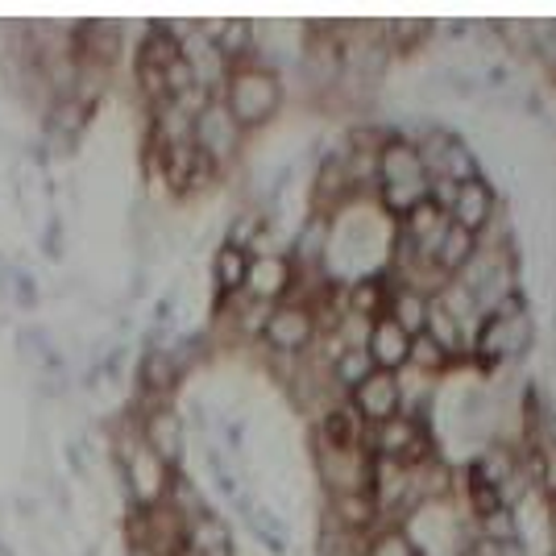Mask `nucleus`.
Listing matches in <instances>:
<instances>
[{
	"mask_svg": "<svg viewBox=\"0 0 556 556\" xmlns=\"http://www.w3.org/2000/svg\"><path fill=\"white\" fill-rule=\"evenodd\" d=\"M428 312H432V300L416 291V287H403L391 278V300H387V320L403 328L407 337H419L428 328Z\"/></svg>",
	"mask_w": 556,
	"mask_h": 556,
	"instance_id": "obj_14",
	"label": "nucleus"
},
{
	"mask_svg": "<svg viewBox=\"0 0 556 556\" xmlns=\"http://www.w3.org/2000/svg\"><path fill=\"white\" fill-rule=\"evenodd\" d=\"M9 278H13V300L22 303L25 312L42 300V295H38V282H34V275H29V270H13Z\"/></svg>",
	"mask_w": 556,
	"mask_h": 556,
	"instance_id": "obj_21",
	"label": "nucleus"
},
{
	"mask_svg": "<svg viewBox=\"0 0 556 556\" xmlns=\"http://www.w3.org/2000/svg\"><path fill=\"white\" fill-rule=\"evenodd\" d=\"M245 275H250V254L220 241V245L212 250V287H216V300L241 295V291H245Z\"/></svg>",
	"mask_w": 556,
	"mask_h": 556,
	"instance_id": "obj_15",
	"label": "nucleus"
},
{
	"mask_svg": "<svg viewBox=\"0 0 556 556\" xmlns=\"http://www.w3.org/2000/svg\"><path fill=\"white\" fill-rule=\"evenodd\" d=\"M428 170L419 163L412 138H403L399 129L391 134V141L378 150V163H374V204L387 220H403L407 212L428 200Z\"/></svg>",
	"mask_w": 556,
	"mask_h": 556,
	"instance_id": "obj_1",
	"label": "nucleus"
},
{
	"mask_svg": "<svg viewBox=\"0 0 556 556\" xmlns=\"http://www.w3.org/2000/svg\"><path fill=\"white\" fill-rule=\"evenodd\" d=\"M345 399H349V407L366 419L370 428H378V424H387V419H394L403 412V382H399V374L374 370L370 378H366L362 387H353Z\"/></svg>",
	"mask_w": 556,
	"mask_h": 556,
	"instance_id": "obj_10",
	"label": "nucleus"
},
{
	"mask_svg": "<svg viewBox=\"0 0 556 556\" xmlns=\"http://www.w3.org/2000/svg\"><path fill=\"white\" fill-rule=\"evenodd\" d=\"M362 349L370 353L374 370L403 374L407 370V362H412V337L394 325V320H387V316H382V320H374V325L366 328Z\"/></svg>",
	"mask_w": 556,
	"mask_h": 556,
	"instance_id": "obj_12",
	"label": "nucleus"
},
{
	"mask_svg": "<svg viewBox=\"0 0 556 556\" xmlns=\"http://www.w3.org/2000/svg\"><path fill=\"white\" fill-rule=\"evenodd\" d=\"M316 312L307 303H275L270 307V320L262 328V341L257 345L266 353H282V357H307L312 345H316Z\"/></svg>",
	"mask_w": 556,
	"mask_h": 556,
	"instance_id": "obj_5",
	"label": "nucleus"
},
{
	"mask_svg": "<svg viewBox=\"0 0 556 556\" xmlns=\"http://www.w3.org/2000/svg\"><path fill=\"white\" fill-rule=\"evenodd\" d=\"M245 515V523H250V532L270 548V556H287V548H291V535H287V523L278 519L275 510L257 507V503H250V507L241 510Z\"/></svg>",
	"mask_w": 556,
	"mask_h": 556,
	"instance_id": "obj_19",
	"label": "nucleus"
},
{
	"mask_svg": "<svg viewBox=\"0 0 556 556\" xmlns=\"http://www.w3.org/2000/svg\"><path fill=\"white\" fill-rule=\"evenodd\" d=\"M295 291V266L291 257H250V275H245V291L257 303H287Z\"/></svg>",
	"mask_w": 556,
	"mask_h": 556,
	"instance_id": "obj_11",
	"label": "nucleus"
},
{
	"mask_svg": "<svg viewBox=\"0 0 556 556\" xmlns=\"http://www.w3.org/2000/svg\"><path fill=\"white\" fill-rule=\"evenodd\" d=\"M362 556H424V553H419V544L407 535L403 523H387V528H378L362 544Z\"/></svg>",
	"mask_w": 556,
	"mask_h": 556,
	"instance_id": "obj_20",
	"label": "nucleus"
},
{
	"mask_svg": "<svg viewBox=\"0 0 556 556\" xmlns=\"http://www.w3.org/2000/svg\"><path fill=\"white\" fill-rule=\"evenodd\" d=\"M138 419V437L141 444L159 457L170 469H184V453H187V424L179 416L175 403H163V407H146V412H129Z\"/></svg>",
	"mask_w": 556,
	"mask_h": 556,
	"instance_id": "obj_6",
	"label": "nucleus"
},
{
	"mask_svg": "<svg viewBox=\"0 0 556 556\" xmlns=\"http://www.w3.org/2000/svg\"><path fill=\"white\" fill-rule=\"evenodd\" d=\"M498 212H503V204H498V191L490 187L486 175H478V179H465V184H457L453 208H448V225H457V229L482 237V232L494 225V216H498Z\"/></svg>",
	"mask_w": 556,
	"mask_h": 556,
	"instance_id": "obj_9",
	"label": "nucleus"
},
{
	"mask_svg": "<svg viewBox=\"0 0 556 556\" xmlns=\"http://www.w3.org/2000/svg\"><path fill=\"white\" fill-rule=\"evenodd\" d=\"M419 154V163L428 170V179H448V184H465V179H478V175H486L482 163H478V154L465 146L453 129H444V125H428V129H419V138L412 141Z\"/></svg>",
	"mask_w": 556,
	"mask_h": 556,
	"instance_id": "obj_4",
	"label": "nucleus"
},
{
	"mask_svg": "<svg viewBox=\"0 0 556 556\" xmlns=\"http://www.w3.org/2000/svg\"><path fill=\"white\" fill-rule=\"evenodd\" d=\"M71 54L75 63L96 71H116L125 54V25L121 22H75L71 25Z\"/></svg>",
	"mask_w": 556,
	"mask_h": 556,
	"instance_id": "obj_7",
	"label": "nucleus"
},
{
	"mask_svg": "<svg viewBox=\"0 0 556 556\" xmlns=\"http://www.w3.org/2000/svg\"><path fill=\"white\" fill-rule=\"evenodd\" d=\"M191 141H195V150H200V154H204V159H208L220 175H229L232 166L241 163L250 134H245V129L232 121V113L225 109V100L216 96V100H208V104L195 113Z\"/></svg>",
	"mask_w": 556,
	"mask_h": 556,
	"instance_id": "obj_3",
	"label": "nucleus"
},
{
	"mask_svg": "<svg viewBox=\"0 0 556 556\" xmlns=\"http://www.w3.org/2000/svg\"><path fill=\"white\" fill-rule=\"evenodd\" d=\"M316 473H320V486L328 490V498L370 490V453H345V448L316 444Z\"/></svg>",
	"mask_w": 556,
	"mask_h": 556,
	"instance_id": "obj_8",
	"label": "nucleus"
},
{
	"mask_svg": "<svg viewBox=\"0 0 556 556\" xmlns=\"http://www.w3.org/2000/svg\"><path fill=\"white\" fill-rule=\"evenodd\" d=\"M374 374V362H370V353L362 345H349L332 366H328V378H332V387H337V394L345 399L353 387H362L366 378Z\"/></svg>",
	"mask_w": 556,
	"mask_h": 556,
	"instance_id": "obj_18",
	"label": "nucleus"
},
{
	"mask_svg": "<svg viewBox=\"0 0 556 556\" xmlns=\"http://www.w3.org/2000/svg\"><path fill=\"white\" fill-rule=\"evenodd\" d=\"M478 250H482V241L473 237V232L457 229V225H448L441 237V245H437V254H432V266L441 270L444 278H457L478 257Z\"/></svg>",
	"mask_w": 556,
	"mask_h": 556,
	"instance_id": "obj_16",
	"label": "nucleus"
},
{
	"mask_svg": "<svg viewBox=\"0 0 556 556\" xmlns=\"http://www.w3.org/2000/svg\"><path fill=\"white\" fill-rule=\"evenodd\" d=\"M424 337H432V341H437L453 362H462L465 353H469V332H465L462 320H457L441 300H432V312H428V328H424Z\"/></svg>",
	"mask_w": 556,
	"mask_h": 556,
	"instance_id": "obj_17",
	"label": "nucleus"
},
{
	"mask_svg": "<svg viewBox=\"0 0 556 556\" xmlns=\"http://www.w3.org/2000/svg\"><path fill=\"white\" fill-rule=\"evenodd\" d=\"M220 100H225V109H229L232 121H237L245 134H257V129H266V125L282 113L287 88H282V75H278V71L237 67V71H229Z\"/></svg>",
	"mask_w": 556,
	"mask_h": 556,
	"instance_id": "obj_2",
	"label": "nucleus"
},
{
	"mask_svg": "<svg viewBox=\"0 0 556 556\" xmlns=\"http://www.w3.org/2000/svg\"><path fill=\"white\" fill-rule=\"evenodd\" d=\"M184 548L195 556H237V544H232V528L208 510V515H200V519H191L184 523Z\"/></svg>",
	"mask_w": 556,
	"mask_h": 556,
	"instance_id": "obj_13",
	"label": "nucleus"
}]
</instances>
